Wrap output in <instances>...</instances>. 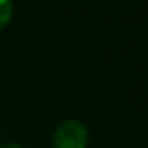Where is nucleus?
<instances>
[{
    "instance_id": "f03ea898",
    "label": "nucleus",
    "mask_w": 148,
    "mask_h": 148,
    "mask_svg": "<svg viewBox=\"0 0 148 148\" xmlns=\"http://www.w3.org/2000/svg\"><path fill=\"white\" fill-rule=\"evenodd\" d=\"M15 13V8L10 0H0V30H4L11 23Z\"/></svg>"
},
{
    "instance_id": "7ed1b4c3",
    "label": "nucleus",
    "mask_w": 148,
    "mask_h": 148,
    "mask_svg": "<svg viewBox=\"0 0 148 148\" xmlns=\"http://www.w3.org/2000/svg\"><path fill=\"white\" fill-rule=\"evenodd\" d=\"M0 148H25L19 143H6V145H0Z\"/></svg>"
},
{
    "instance_id": "f257e3e1",
    "label": "nucleus",
    "mask_w": 148,
    "mask_h": 148,
    "mask_svg": "<svg viewBox=\"0 0 148 148\" xmlns=\"http://www.w3.org/2000/svg\"><path fill=\"white\" fill-rule=\"evenodd\" d=\"M88 127L77 118L62 120L51 135V148H88Z\"/></svg>"
}]
</instances>
